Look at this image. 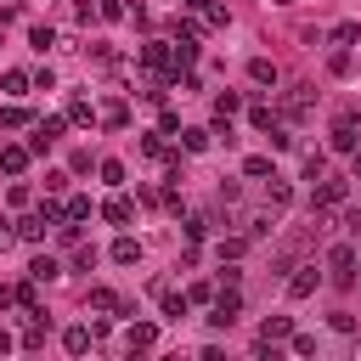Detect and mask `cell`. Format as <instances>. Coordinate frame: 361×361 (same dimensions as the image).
Listing matches in <instances>:
<instances>
[{"mask_svg":"<svg viewBox=\"0 0 361 361\" xmlns=\"http://www.w3.org/2000/svg\"><path fill=\"white\" fill-rule=\"evenodd\" d=\"M327 271H333L338 288H350V282H355V248H350V243H333V248H327Z\"/></svg>","mask_w":361,"mask_h":361,"instance_id":"obj_1","label":"cell"},{"mask_svg":"<svg viewBox=\"0 0 361 361\" xmlns=\"http://www.w3.org/2000/svg\"><path fill=\"white\" fill-rule=\"evenodd\" d=\"M237 310H243V293H237V282H226V288L214 293V316H209V322H214V327H231Z\"/></svg>","mask_w":361,"mask_h":361,"instance_id":"obj_2","label":"cell"},{"mask_svg":"<svg viewBox=\"0 0 361 361\" xmlns=\"http://www.w3.org/2000/svg\"><path fill=\"white\" fill-rule=\"evenodd\" d=\"M344 197H350V180H327V175H322V186L310 192V209H338Z\"/></svg>","mask_w":361,"mask_h":361,"instance_id":"obj_3","label":"cell"},{"mask_svg":"<svg viewBox=\"0 0 361 361\" xmlns=\"http://www.w3.org/2000/svg\"><path fill=\"white\" fill-rule=\"evenodd\" d=\"M316 282H322V271H316V265H293V276H288V299H310V293H316Z\"/></svg>","mask_w":361,"mask_h":361,"instance_id":"obj_4","label":"cell"},{"mask_svg":"<svg viewBox=\"0 0 361 361\" xmlns=\"http://www.w3.org/2000/svg\"><path fill=\"white\" fill-rule=\"evenodd\" d=\"M361 147V135H355V113H344L338 124H333V152H355Z\"/></svg>","mask_w":361,"mask_h":361,"instance_id":"obj_5","label":"cell"},{"mask_svg":"<svg viewBox=\"0 0 361 361\" xmlns=\"http://www.w3.org/2000/svg\"><path fill=\"white\" fill-rule=\"evenodd\" d=\"M51 141H62V118H39V124H34V135H28V147H34V152H45Z\"/></svg>","mask_w":361,"mask_h":361,"instance_id":"obj_6","label":"cell"},{"mask_svg":"<svg viewBox=\"0 0 361 361\" xmlns=\"http://www.w3.org/2000/svg\"><path fill=\"white\" fill-rule=\"evenodd\" d=\"M45 231H51V220H45V214H39V209H34V214H23V220H17V237H23V243H45Z\"/></svg>","mask_w":361,"mask_h":361,"instance_id":"obj_7","label":"cell"},{"mask_svg":"<svg viewBox=\"0 0 361 361\" xmlns=\"http://www.w3.org/2000/svg\"><path fill=\"white\" fill-rule=\"evenodd\" d=\"M124 344H130V350H152V344H158V327H152V322H130V327H124Z\"/></svg>","mask_w":361,"mask_h":361,"instance_id":"obj_8","label":"cell"},{"mask_svg":"<svg viewBox=\"0 0 361 361\" xmlns=\"http://www.w3.org/2000/svg\"><path fill=\"white\" fill-rule=\"evenodd\" d=\"M28 158H34V147H0V169H6V175H23Z\"/></svg>","mask_w":361,"mask_h":361,"instance_id":"obj_9","label":"cell"},{"mask_svg":"<svg viewBox=\"0 0 361 361\" xmlns=\"http://www.w3.org/2000/svg\"><path fill=\"white\" fill-rule=\"evenodd\" d=\"M102 220H107V226H130V220H135L130 197H107V203H102Z\"/></svg>","mask_w":361,"mask_h":361,"instance_id":"obj_10","label":"cell"},{"mask_svg":"<svg viewBox=\"0 0 361 361\" xmlns=\"http://www.w3.org/2000/svg\"><path fill=\"white\" fill-rule=\"evenodd\" d=\"M180 147H186V152H209V147H214V130L192 124V130H180Z\"/></svg>","mask_w":361,"mask_h":361,"instance_id":"obj_11","label":"cell"},{"mask_svg":"<svg viewBox=\"0 0 361 361\" xmlns=\"http://www.w3.org/2000/svg\"><path fill=\"white\" fill-rule=\"evenodd\" d=\"M158 299H164V322H186V310H192V299H186V293H169V288H164Z\"/></svg>","mask_w":361,"mask_h":361,"instance_id":"obj_12","label":"cell"},{"mask_svg":"<svg viewBox=\"0 0 361 361\" xmlns=\"http://www.w3.org/2000/svg\"><path fill=\"white\" fill-rule=\"evenodd\" d=\"M90 338H96V327H68V333H62V350H68V355H85Z\"/></svg>","mask_w":361,"mask_h":361,"instance_id":"obj_13","label":"cell"},{"mask_svg":"<svg viewBox=\"0 0 361 361\" xmlns=\"http://www.w3.org/2000/svg\"><path fill=\"white\" fill-rule=\"evenodd\" d=\"M248 79H254V85H276L282 73H276V62H271V56H254V62H248Z\"/></svg>","mask_w":361,"mask_h":361,"instance_id":"obj_14","label":"cell"},{"mask_svg":"<svg viewBox=\"0 0 361 361\" xmlns=\"http://www.w3.org/2000/svg\"><path fill=\"white\" fill-rule=\"evenodd\" d=\"M265 197H271V209H276V214H282V209H288V203H293V186H288V180H282V175H271V186H265Z\"/></svg>","mask_w":361,"mask_h":361,"instance_id":"obj_15","label":"cell"},{"mask_svg":"<svg viewBox=\"0 0 361 361\" xmlns=\"http://www.w3.org/2000/svg\"><path fill=\"white\" fill-rule=\"evenodd\" d=\"M113 265H141V243L135 237H118L113 243Z\"/></svg>","mask_w":361,"mask_h":361,"instance_id":"obj_16","label":"cell"},{"mask_svg":"<svg viewBox=\"0 0 361 361\" xmlns=\"http://www.w3.org/2000/svg\"><path fill=\"white\" fill-rule=\"evenodd\" d=\"M28 276H34V282H56V276H62V265H56L51 254H34V265H28Z\"/></svg>","mask_w":361,"mask_h":361,"instance_id":"obj_17","label":"cell"},{"mask_svg":"<svg viewBox=\"0 0 361 361\" xmlns=\"http://www.w3.org/2000/svg\"><path fill=\"white\" fill-rule=\"evenodd\" d=\"M288 333H293L288 316H265V322H259V338H265V344H276V338H288Z\"/></svg>","mask_w":361,"mask_h":361,"instance_id":"obj_18","label":"cell"},{"mask_svg":"<svg viewBox=\"0 0 361 361\" xmlns=\"http://www.w3.org/2000/svg\"><path fill=\"white\" fill-rule=\"evenodd\" d=\"M85 305H90V310H118L124 299H118L113 288H90V293H85Z\"/></svg>","mask_w":361,"mask_h":361,"instance_id":"obj_19","label":"cell"},{"mask_svg":"<svg viewBox=\"0 0 361 361\" xmlns=\"http://www.w3.org/2000/svg\"><path fill=\"white\" fill-rule=\"evenodd\" d=\"M197 11H203V28H226V23H231V11H226V6H214V0H203Z\"/></svg>","mask_w":361,"mask_h":361,"instance_id":"obj_20","label":"cell"},{"mask_svg":"<svg viewBox=\"0 0 361 361\" xmlns=\"http://www.w3.org/2000/svg\"><path fill=\"white\" fill-rule=\"evenodd\" d=\"M355 39H361V23H355V17L333 23V45H355Z\"/></svg>","mask_w":361,"mask_h":361,"instance_id":"obj_21","label":"cell"},{"mask_svg":"<svg viewBox=\"0 0 361 361\" xmlns=\"http://www.w3.org/2000/svg\"><path fill=\"white\" fill-rule=\"evenodd\" d=\"M102 124H107V130H124V124H130V107H124V102H107V107H102Z\"/></svg>","mask_w":361,"mask_h":361,"instance_id":"obj_22","label":"cell"},{"mask_svg":"<svg viewBox=\"0 0 361 361\" xmlns=\"http://www.w3.org/2000/svg\"><path fill=\"white\" fill-rule=\"evenodd\" d=\"M28 45H34V51H51V45H56V28L34 23V28H28Z\"/></svg>","mask_w":361,"mask_h":361,"instance_id":"obj_23","label":"cell"},{"mask_svg":"<svg viewBox=\"0 0 361 361\" xmlns=\"http://www.w3.org/2000/svg\"><path fill=\"white\" fill-rule=\"evenodd\" d=\"M237 107H243V96H237V90H220V96H214V118H231Z\"/></svg>","mask_w":361,"mask_h":361,"instance_id":"obj_24","label":"cell"},{"mask_svg":"<svg viewBox=\"0 0 361 361\" xmlns=\"http://www.w3.org/2000/svg\"><path fill=\"white\" fill-rule=\"evenodd\" d=\"M68 118H73V124H90V118H96V107H90L85 96H68Z\"/></svg>","mask_w":361,"mask_h":361,"instance_id":"obj_25","label":"cell"},{"mask_svg":"<svg viewBox=\"0 0 361 361\" xmlns=\"http://www.w3.org/2000/svg\"><path fill=\"white\" fill-rule=\"evenodd\" d=\"M243 175H248V180H265V175H276V169H271V158H265V152H254V158L243 164Z\"/></svg>","mask_w":361,"mask_h":361,"instance_id":"obj_26","label":"cell"},{"mask_svg":"<svg viewBox=\"0 0 361 361\" xmlns=\"http://www.w3.org/2000/svg\"><path fill=\"white\" fill-rule=\"evenodd\" d=\"M276 226V209H265V214H248V237H265Z\"/></svg>","mask_w":361,"mask_h":361,"instance_id":"obj_27","label":"cell"},{"mask_svg":"<svg viewBox=\"0 0 361 361\" xmlns=\"http://www.w3.org/2000/svg\"><path fill=\"white\" fill-rule=\"evenodd\" d=\"M28 124V107H0V130H23Z\"/></svg>","mask_w":361,"mask_h":361,"instance_id":"obj_28","label":"cell"},{"mask_svg":"<svg viewBox=\"0 0 361 361\" xmlns=\"http://www.w3.org/2000/svg\"><path fill=\"white\" fill-rule=\"evenodd\" d=\"M141 62H147V68H164V62H169V51H164V39H152V45L141 51Z\"/></svg>","mask_w":361,"mask_h":361,"instance_id":"obj_29","label":"cell"},{"mask_svg":"<svg viewBox=\"0 0 361 361\" xmlns=\"http://www.w3.org/2000/svg\"><path fill=\"white\" fill-rule=\"evenodd\" d=\"M322 169H327V152H316V147H310V152H305V175H310V180H322Z\"/></svg>","mask_w":361,"mask_h":361,"instance_id":"obj_30","label":"cell"},{"mask_svg":"<svg viewBox=\"0 0 361 361\" xmlns=\"http://www.w3.org/2000/svg\"><path fill=\"white\" fill-rule=\"evenodd\" d=\"M102 180H107V186H124V164H118V158H102Z\"/></svg>","mask_w":361,"mask_h":361,"instance_id":"obj_31","label":"cell"},{"mask_svg":"<svg viewBox=\"0 0 361 361\" xmlns=\"http://www.w3.org/2000/svg\"><path fill=\"white\" fill-rule=\"evenodd\" d=\"M186 237H192V243H197V237H209V214H197V209H192V214H186Z\"/></svg>","mask_w":361,"mask_h":361,"instance_id":"obj_32","label":"cell"},{"mask_svg":"<svg viewBox=\"0 0 361 361\" xmlns=\"http://www.w3.org/2000/svg\"><path fill=\"white\" fill-rule=\"evenodd\" d=\"M28 85H34V79H28V73H23V68H11V73H6V90H11V96H23V90H28Z\"/></svg>","mask_w":361,"mask_h":361,"instance_id":"obj_33","label":"cell"},{"mask_svg":"<svg viewBox=\"0 0 361 361\" xmlns=\"http://www.w3.org/2000/svg\"><path fill=\"white\" fill-rule=\"evenodd\" d=\"M248 118H254V130H271V124H276V113H271L265 102H254V113H248Z\"/></svg>","mask_w":361,"mask_h":361,"instance_id":"obj_34","label":"cell"},{"mask_svg":"<svg viewBox=\"0 0 361 361\" xmlns=\"http://www.w3.org/2000/svg\"><path fill=\"white\" fill-rule=\"evenodd\" d=\"M243 248H248V237H226V243H220V259H237Z\"/></svg>","mask_w":361,"mask_h":361,"instance_id":"obj_35","label":"cell"},{"mask_svg":"<svg viewBox=\"0 0 361 361\" xmlns=\"http://www.w3.org/2000/svg\"><path fill=\"white\" fill-rule=\"evenodd\" d=\"M90 214V197H68V220H85Z\"/></svg>","mask_w":361,"mask_h":361,"instance_id":"obj_36","label":"cell"},{"mask_svg":"<svg viewBox=\"0 0 361 361\" xmlns=\"http://www.w3.org/2000/svg\"><path fill=\"white\" fill-rule=\"evenodd\" d=\"M96 11H102V17L113 23V17H124V0H96Z\"/></svg>","mask_w":361,"mask_h":361,"instance_id":"obj_37","label":"cell"},{"mask_svg":"<svg viewBox=\"0 0 361 361\" xmlns=\"http://www.w3.org/2000/svg\"><path fill=\"white\" fill-rule=\"evenodd\" d=\"M344 231H350V237H361V209H344Z\"/></svg>","mask_w":361,"mask_h":361,"instance_id":"obj_38","label":"cell"},{"mask_svg":"<svg viewBox=\"0 0 361 361\" xmlns=\"http://www.w3.org/2000/svg\"><path fill=\"white\" fill-rule=\"evenodd\" d=\"M11 237H17V231H11V226H6V220H0V248H6V243H11Z\"/></svg>","mask_w":361,"mask_h":361,"instance_id":"obj_39","label":"cell"},{"mask_svg":"<svg viewBox=\"0 0 361 361\" xmlns=\"http://www.w3.org/2000/svg\"><path fill=\"white\" fill-rule=\"evenodd\" d=\"M11 344H17V338H11V333H6V327H0V355H6V350H11Z\"/></svg>","mask_w":361,"mask_h":361,"instance_id":"obj_40","label":"cell"},{"mask_svg":"<svg viewBox=\"0 0 361 361\" xmlns=\"http://www.w3.org/2000/svg\"><path fill=\"white\" fill-rule=\"evenodd\" d=\"M180 6H186V11H197V6H203V0H180Z\"/></svg>","mask_w":361,"mask_h":361,"instance_id":"obj_41","label":"cell"},{"mask_svg":"<svg viewBox=\"0 0 361 361\" xmlns=\"http://www.w3.org/2000/svg\"><path fill=\"white\" fill-rule=\"evenodd\" d=\"M355 180H361V147H355Z\"/></svg>","mask_w":361,"mask_h":361,"instance_id":"obj_42","label":"cell"},{"mask_svg":"<svg viewBox=\"0 0 361 361\" xmlns=\"http://www.w3.org/2000/svg\"><path fill=\"white\" fill-rule=\"evenodd\" d=\"M271 6H293V0H271Z\"/></svg>","mask_w":361,"mask_h":361,"instance_id":"obj_43","label":"cell"}]
</instances>
